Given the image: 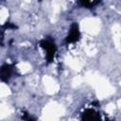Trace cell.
<instances>
[{
  "mask_svg": "<svg viewBox=\"0 0 121 121\" xmlns=\"http://www.w3.org/2000/svg\"><path fill=\"white\" fill-rule=\"evenodd\" d=\"M41 46L43 47L45 50H46V59L48 60V62L52 61L53 59H54V55H55V52H56V46H55V43L54 42H52V40H43L41 41L40 43Z\"/></svg>",
  "mask_w": 121,
  "mask_h": 121,
  "instance_id": "1",
  "label": "cell"
},
{
  "mask_svg": "<svg viewBox=\"0 0 121 121\" xmlns=\"http://www.w3.org/2000/svg\"><path fill=\"white\" fill-rule=\"evenodd\" d=\"M79 38V31H78V25L76 23H74L72 26H71V28H70V32L67 36V39H66V42L67 43H75L78 40Z\"/></svg>",
  "mask_w": 121,
  "mask_h": 121,
  "instance_id": "2",
  "label": "cell"
},
{
  "mask_svg": "<svg viewBox=\"0 0 121 121\" xmlns=\"http://www.w3.org/2000/svg\"><path fill=\"white\" fill-rule=\"evenodd\" d=\"M11 72H12V66L9 64H4L0 68V79L4 82H7L11 76Z\"/></svg>",
  "mask_w": 121,
  "mask_h": 121,
  "instance_id": "3",
  "label": "cell"
},
{
  "mask_svg": "<svg viewBox=\"0 0 121 121\" xmlns=\"http://www.w3.org/2000/svg\"><path fill=\"white\" fill-rule=\"evenodd\" d=\"M82 121H100V117L96 112L88 109L82 114Z\"/></svg>",
  "mask_w": 121,
  "mask_h": 121,
  "instance_id": "4",
  "label": "cell"
},
{
  "mask_svg": "<svg viewBox=\"0 0 121 121\" xmlns=\"http://www.w3.org/2000/svg\"><path fill=\"white\" fill-rule=\"evenodd\" d=\"M22 118H23L25 121H36V120H35L31 115H29L27 112H25L24 115L22 116Z\"/></svg>",
  "mask_w": 121,
  "mask_h": 121,
  "instance_id": "5",
  "label": "cell"
}]
</instances>
